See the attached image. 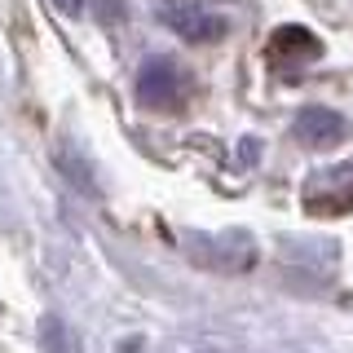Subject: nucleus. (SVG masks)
Segmentation results:
<instances>
[{"label": "nucleus", "mask_w": 353, "mask_h": 353, "mask_svg": "<svg viewBox=\"0 0 353 353\" xmlns=\"http://www.w3.org/2000/svg\"><path fill=\"white\" fill-rule=\"evenodd\" d=\"M190 93V75L172 58H146L137 71V102L150 110H176Z\"/></svg>", "instance_id": "obj_1"}, {"label": "nucleus", "mask_w": 353, "mask_h": 353, "mask_svg": "<svg viewBox=\"0 0 353 353\" xmlns=\"http://www.w3.org/2000/svg\"><path fill=\"white\" fill-rule=\"evenodd\" d=\"M301 199H305V212H314V216H340V212H349V208H353V163L314 172L305 181Z\"/></svg>", "instance_id": "obj_2"}, {"label": "nucleus", "mask_w": 353, "mask_h": 353, "mask_svg": "<svg viewBox=\"0 0 353 353\" xmlns=\"http://www.w3.org/2000/svg\"><path fill=\"white\" fill-rule=\"evenodd\" d=\"M159 22L168 31H176L181 40H190V44H212V40L225 36V18L212 14V9H203L199 0H163Z\"/></svg>", "instance_id": "obj_3"}, {"label": "nucleus", "mask_w": 353, "mask_h": 353, "mask_svg": "<svg viewBox=\"0 0 353 353\" xmlns=\"http://www.w3.org/2000/svg\"><path fill=\"white\" fill-rule=\"evenodd\" d=\"M265 58H270V66L279 75H296V71H305L309 62L323 58V40L309 27H279L270 36V44H265Z\"/></svg>", "instance_id": "obj_4"}, {"label": "nucleus", "mask_w": 353, "mask_h": 353, "mask_svg": "<svg viewBox=\"0 0 353 353\" xmlns=\"http://www.w3.org/2000/svg\"><path fill=\"white\" fill-rule=\"evenodd\" d=\"M296 137H301L305 146H336V141L345 137V119L327 106H305L301 115H296Z\"/></svg>", "instance_id": "obj_5"}, {"label": "nucleus", "mask_w": 353, "mask_h": 353, "mask_svg": "<svg viewBox=\"0 0 353 353\" xmlns=\"http://www.w3.org/2000/svg\"><path fill=\"white\" fill-rule=\"evenodd\" d=\"M40 349L44 353H84L80 331L66 323L62 314H44L40 318Z\"/></svg>", "instance_id": "obj_6"}, {"label": "nucleus", "mask_w": 353, "mask_h": 353, "mask_svg": "<svg viewBox=\"0 0 353 353\" xmlns=\"http://www.w3.org/2000/svg\"><path fill=\"white\" fill-rule=\"evenodd\" d=\"M53 5L62 9L66 18H80V9H84V0H53Z\"/></svg>", "instance_id": "obj_7"}]
</instances>
